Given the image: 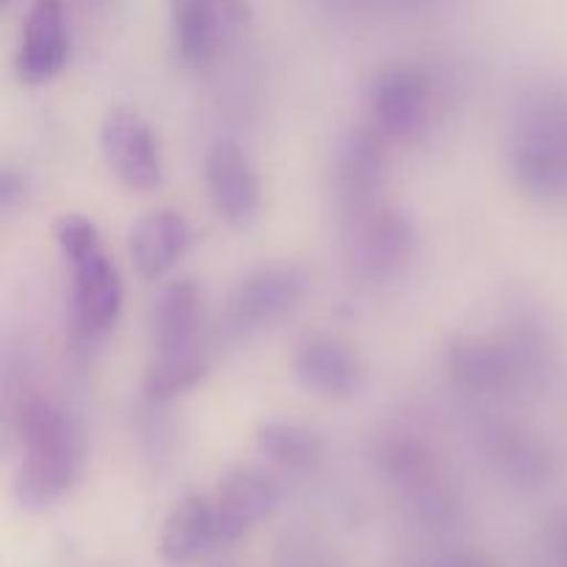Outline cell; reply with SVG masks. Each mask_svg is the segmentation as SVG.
I'll use <instances>...</instances> for the list:
<instances>
[{"label":"cell","instance_id":"6da1fadb","mask_svg":"<svg viewBox=\"0 0 567 567\" xmlns=\"http://www.w3.org/2000/svg\"><path fill=\"white\" fill-rule=\"evenodd\" d=\"M17 426L22 449L17 498L22 507L44 509L81 480L86 463L83 430L66 410L39 396L22 404Z\"/></svg>","mask_w":567,"mask_h":567},{"label":"cell","instance_id":"7a4b0ae2","mask_svg":"<svg viewBox=\"0 0 567 567\" xmlns=\"http://www.w3.org/2000/svg\"><path fill=\"white\" fill-rule=\"evenodd\" d=\"M509 169L529 197L567 199V92H537L515 111Z\"/></svg>","mask_w":567,"mask_h":567},{"label":"cell","instance_id":"3957f363","mask_svg":"<svg viewBox=\"0 0 567 567\" xmlns=\"http://www.w3.org/2000/svg\"><path fill=\"white\" fill-rule=\"evenodd\" d=\"M55 244L72 271V316L78 330L86 336H103L122 313L120 269L105 252L97 225L81 214H64L53 225Z\"/></svg>","mask_w":567,"mask_h":567},{"label":"cell","instance_id":"277c9868","mask_svg":"<svg viewBox=\"0 0 567 567\" xmlns=\"http://www.w3.org/2000/svg\"><path fill=\"white\" fill-rule=\"evenodd\" d=\"M369 120L380 136L410 142L430 127L435 116V81L421 64L382 66L365 92Z\"/></svg>","mask_w":567,"mask_h":567},{"label":"cell","instance_id":"5b68a950","mask_svg":"<svg viewBox=\"0 0 567 567\" xmlns=\"http://www.w3.org/2000/svg\"><path fill=\"white\" fill-rule=\"evenodd\" d=\"M310 293V271L299 264H269L249 271L233 293L227 297V308L221 321L230 336H249L288 313L305 302Z\"/></svg>","mask_w":567,"mask_h":567},{"label":"cell","instance_id":"8992f818","mask_svg":"<svg viewBox=\"0 0 567 567\" xmlns=\"http://www.w3.org/2000/svg\"><path fill=\"white\" fill-rule=\"evenodd\" d=\"M249 22V0H169L175 55L188 70H205Z\"/></svg>","mask_w":567,"mask_h":567},{"label":"cell","instance_id":"52a82bcc","mask_svg":"<svg viewBox=\"0 0 567 567\" xmlns=\"http://www.w3.org/2000/svg\"><path fill=\"white\" fill-rule=\"evenodd\" d=\"M537 343L529 338H454L443 352L446 374L474 393H498L513 388L535 365Z\"/></svg>","mask_w":567,"mask_h":567},{"label":"cell","instance_id":"ba28073f","mask_svg":"<svg viewBox=\"0 0 567 567\" xmlns=\"http://www.w3.org/2000/svg\"><path fill=\"white\" fill-rule=\"evenodd\" d=\"M349 260L369 280H391L410 264L415 227L402 210L374 203L349 214Z\"/></svg>","mask_w":567,"mask_h":567},{"label":"cell","instance_id":"9c48e42d","mask_svg":"<svg viewBox=\"0 0 567 567\" xmlns=\"http://www.w3.org/2000/svg\"><path fill=\"white\" fill-rule=\"evenodd\" d=\"M100 150L120 183L150 192L164 181V153L153 125L138 111L114 105L100 125Z\"/></svg>","mask_w":567,"mask_h":567},{"label":"cell","instance_id":"30bf717a","mask_svg":"<svg viewBox=\"0 0 567 567\" xmlns=\"http://www.w3.org/2000/svg\"><path fill=\"white\" fill-rule=\"evenodd\" d=\"M205 188L216 216L233 230H247L260 214L264 188L241 144L219 138L205 155Z\"/></svg>","mask_w":567,"mask_h":567},{"label":"cell","instance_id":"8fae6325","mask_svg":"<svg viewBox=\"0 0 567 567\" xmlns=\"http://www.w3.org/2000/svg\"><path fill=\"white\" fill-rule=\"evenodd\" d=\"M388 177L385 136L374 127H352L343 133L332 155V181L347 214L380 203Z\"/></svg>","mask_w":567,"mask_h":567},{"label":"cell","instance_id":"7c38bea8","mask_svg":"<svg viewBox=\"0 0 567 567\" xmlns=\"http://www.w3.org/2000/svg\"><path fill=\"white\" fill-rule=\"evenodd\" d=\"M70 59V28L61 0H31L17 50V72L25 83H48Z\"/></svg>","mask_w":567,"mask_h":567},{"label":"cell","instance_id":"4fadbf2b","mask_svg":"<svg viewBox=\"0 0 567 567\" xmlns=\"http://www.w3.org/2000/svg\"><path fill=\"white\" fill-rule=\"evenodd\" d=\"M280 504V491L266 474L255 468H236L221 476L210 507H214L219 546L238 540L244 532L269 518Z\"/></svg>","mask_w":567,"mask_h":567},{"label":"cell","instance_id":"5bb4252c","mask_svg":"<svg viewBox=\"0 0 567 567\" xmlns=\"http://www.w3.org/2000/svg\"><path fill=\"white\" fill-rule=\"evenodd\" d=\"M194 233L186 216L175 208H155L138 216L127 236L131 260L144 280H158L175 269L192 249Z\"/></svg>","mask_w":567,"mask_h":567},{"label":"cell","instance_id":"9a60e30c","mask_svg":"<svg viewBox=\"0 0 567 567\" xmlns=\"http://www.w3.org/2000/svg\"><path fill=\"white\" fill-rule=\"evenodd\" d=\"M293 369L308 391L327 399H349L363 388L360 358L338 338L319 336L305 341L293 358Z\"/></svg>","mask_w":567,"mask_h":567},{"label":"cell","instance_id":"2e32d148","mask_svg":"<svg viewBox=\"0 0 567 567\" xmlns=\"http://www.w3.org/2000/svg\"><path fill=\"white\" fill-rule=\"evenodd\" d=\"M219 546L210 498L186 496L172 507L161 529V557L169 565H188Z\"/></svg>","mask_w":567,"mask_h":567},{"label":"cell","instance_id":"e0dca14e","mask_svg":"<svg viewBox=\"0 0 567 567\" xmlns=\"http://www.w3.org/2000/svg\"><path fill=\"white\" fill-rule=\"evenodd\" d=\"M199 288L194 280H175L161 291L153 310L155 354L197 349Z\"/></svg>","mask_w":567,"mask_h":567},{"label":"cell","instance_id":"ac0fdd59","mask_svg":"<svg viewBox=\"0 0 567 567\" xmlns=\"http://www.w3.org/2000/svg\"><path fill=\"white\" fill-rule=\"evenodd\" d=\"M487 452L502 474L515 485L537 487L551 476V454L535 435L524 430H515V426L493 430L487 435Z\"/></svg>","mask_w":567,"mask_h":567},{"label":"cell","instance_id":"d6986e66","mask_svg":"<svg viewBox=\"0 0 567 567\" xmlns=\"http://www.w3.org/2000/svg\"><path fill=\"white\" fill-rule=\"evenodd\" d=\"M255 446L260 457L288 471H310L324 457V441L319 432L299 421H266L255 432Z\"/></svg>","mask_w":567,"mask_h":567},{"label":"cell","instance_id":"ffe728a7","mask_svg":"<svg viewBox=\"0 0 567 567\" xmlns=\"http://www.w3.org/2000/svg\"><path fill=\"white\" fill-rule=\"evenodd\" d=\"M205 374H208V358L199 349L155 354L142 382L144 396L150 402H172V399L197 388L205 380Z\"/></svg>","mask_w":567,"mask_h":567},{"label":"cell","instance_id":"44dd1931","mask_svg":"<svg viewBox=\"0 0 567 567\" xmlns=\"http://www.w3.org/2000/svg\"><path fill=\"white\" fill-rule=\"evenodd\" d=\"M551 548L559 567H567V513L551 524Z\"/></svg>","mask_w":567,"mask_h":567},{"label":"cell","instance_id":"7402d4cb","mask_svg":"<svg viewBox=\"0 0 567 567\" xmlns=\"http://www.w3.org/2000/svg\"><path fill=\"white\" fill-rule=\"evenodd\" d=\"M441 567H491L485 559L480 557H452L449 563H443Z\"/></svg>","mask_w":567,"mask_h":567},{"label":"cell","instance_id":"603a6c76","mask_svg":"<svg viewBox=\"0 0 567 567\" xmlns=\"http://www.w3.org/2000/svg\"><path fill=\"white\" fill-rule=\"evenodd\" d=\"M94 3H109V0H94Z\"/></svg>","mask_w":567,"mask_h":567},{"label":"cell","instance_id":"cb8c5ba5","mask_svg":"<svg viewBox=\"0 0 567 567\" xmlns=\"http://www.w3.org/2000/svg\"><path fill=\"white\" fill-rule=\"evenodd\" d=\"M3 3H9V0H3Z\"/></svg>","mask_w":567,"mask_h":567}]
</instances>
